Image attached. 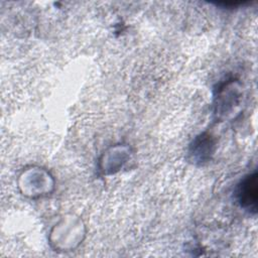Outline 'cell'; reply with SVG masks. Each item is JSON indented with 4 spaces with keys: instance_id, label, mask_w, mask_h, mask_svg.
Wrapping results in <instances>:
<instances>
[{
    "instance_id": "obj_1",
    "label": "cell",
    "mask_w": 258,
    "mask_h": 258,
    "mask_svg": "<svg viewBox=\"0 0 258 258\" xmlns=\"http://www.w3.org/2000/svg\"><path fill=\"white\" fill-rule=\"evenodd\" d=\"M237 196L242 207L256 210L257 202V174L253 173L247 176L238 186Z\"/></svg>"
}]
</instances>
